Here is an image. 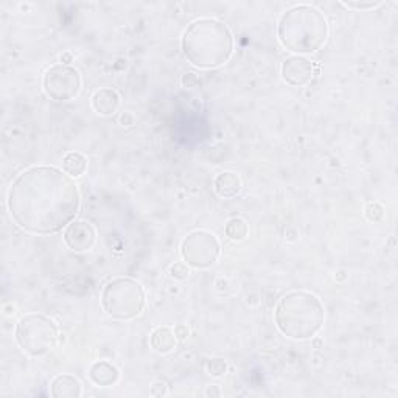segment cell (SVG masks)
<instances>
[{"mask_svg": "<svg viewBox=\"0 0 398 398\" xmlns=\"http://www.w3.org/2000/svg\"><path fill=\"white\" fill-rule=\"evenodd\" d=\"M81 205L73 178L56 167H31L8 191V210L19 227L36 235L58 234L78 215Z\"/></svg>", "mask_w": 398, "mask_h": 398, "instance_id": "6da1fadb", "label": "cell"}, {"mask_svg": "<svg viewBox=\"0 0 398 398\" xmlns=\"http://www.w3.org/2000/svg\"><path fill=\"white\" fill-rule=\"evenodd\" d=\"M180 47L191 66L210 70L230 59L234 36L227 25L216 19H196L184 31Z\"/></svg>", "mask_w": 398, "mask_h": 398, "instance_id": "7a4b0ae2", "label": "cell"}, {"mask_svg": "<svg viewBox=\"0 0 398 398\" xmlns=\"http://www.w3.org/2000/svg\"><path fill=\"white\" fill-rule=\"evenodd\" d=\"M277 36L288 52L297 56L316 53L325 46L328 22L323 12L311 5H296L280 17Z\"/></svg>", "mask_w": 398, "mask_h": 398, "instance_id": "3957f363", "label": "cell"}, {"mask_svg": "<svg viewBox=\"0 0 398 398\" xmlns=\"http://www.w3.org/2000/svg\"><path fill=\"white\" fill-rule=\"evenodd\" d=\"M274 319L278 332L291 339H311L325 322V308L321 298L308 291H290L280 298Z\"/></svg>", "mask_w": 398, "mask_h": 398, "instance_id": "277c9868", "label": "cell"}, {"mask_svg": "<svg viewBox=\"0 0 398 398\" xmlns=\"http://www.w3.org/2000/svg\"><path fill=\"white\" fill-rule=\"evenodd\" d=\"M100 298L104 313L115 321H131L140 316L146 302L142 285L128 277L109 280Z\"/></svg>", "mask_w": 398, "mask_h": 398, "instance_id": "5b68a950", "label": "cell"}, {"mask_svg": "<svg viewBox=\"0 0 398 398\" xmlns=\"http://www.w3.org/2000/svg\"><path fill=\"white\" fill-rule=\"evenodd\" d=\"M16 341L30 357L42 358L58 344L59 332L56 323L47 316L27 314L17 322Z\"/></svg>", "mask_w": 398, "mask_h": 398, "instance_id": "8992f818", "label": "cell"}, {"mask_svg": "<svg viewBox=\"0 0 398 398\" xmlns=\"http://www.w3.org/2000/svg\"><path fill=\"white\" fill-rule=\"evenodd\" d=\"M180 255L189 266L207 269L220 258L221 245L216 236L207 230H195L180 245Z\"/></svg>", "mask_w": 398, "mask_h": 398, "instance_id": "52a82bcc", "label": "cell"}, {"mask_svg": "<svg viewBox=\"0 0 398 398\" xmlns=\"http://www.w3.org/2000/svg\"><path fill=\"white\" fill-rule=\"evenodd\" d=\"M42 87L55 102H70L81 91V75L72 66L56 64L44 75Z\"/></svg>", "mask_w": 398, "mask_h": 398, "instance_id": "ba28073f", "label": "cell"}, {"mask_svg": "<svg viewBox=\"0 0 398 398\" xmlns=\"http://www.w3.org/2000/svg\"><path fill=\"white\" fill-rule=\"evenodd\" d=\"M321 66L317 62H313L305 56L292 55L286 58L280 67V73H282V79L286 84L292 87H302L311 83L314 75L319 73Z\"/></svg>", "mask_w": 398, "mask_h": 398, "instance_id": "9c48e42d", "label": "cell"}, {"mask_svg": "<svg viewBox=\"0 0 398 398\" xmlns=\"http://www.w3.org/2000/svg\"><path fill=\"white\" fill-rule=\"evenodd\" d=\"M66 246L73 252H86L97 241V230L87 221H72L64 230Z\"/></svg>", "mask_w": 398, "mask_h": 398, "instance_id": "30bf717a", "label": "cell"}, {"mask_svg": "<svg viewBox=\"0 0 398 398\" xmlns=\"http://www.w3.org/2000/svg\"><path fill=\"white\" fill-rule=\"evenodd\" d=\"M120 108V95L111 87H103L92 95V109L98 115L111 117Z\"/></svg>", "mask_w": 398, "mask_h": 398, "instance_id": "8fae6325", "label": "cell"}, {"mask_svg": "<svg viewBox=\"0 0 398 398\" xmlns=\"http://www.w3.org/2000/svg\"><path fill=\"white\" fill-rule=\"evenodd\" d=\"M91 381L100 388H111L120 378V370L109 361H97L89 369Z\"/></svg>", "mask_w": 398, "mask_h": 398, "instance_id": "7c38bea8", "label": "cell"}, {"mask_svg": "<svg viewBox=\"0 0 398 398\" xmlns=\"http://www.w3.org/2000/svg\"><path fill=\"white\" fill-rule=\"evenodd\" d=\"M50 394L55 398H78L83 395V386L73 375H58L50 384Z\"/></svg>", "mask_w": 398, "mask_h": 398, "instance_id": "4fadbf2b", "label": "cell"}, {"mask_svg": "<svg viewBox=\"0 0 398 398\" xmlns=\"http://www.w3.org/2000/svg\"><path fill=\"white\" fill-rule=\"evenodd\" d=\"M214 189L220 198L232 199L241 191V179L234 171H224L216 176Z\"/></svg>", "mask_w": 398, "mask_h": 398, "instance_id": "5bb4252c", "label": "cell"}, {"mask_svg": "<svg viewBox=\"0 0 398 398\" xmlns=\"http://www.w3.org/2000/svg\"><path fill=\"white\" fill-rule=\"evenodd\" d=\"M176 334H174V330L170 327L155 328L151 333V338H149V344H151L155 352L162 354L173 352L174 347H176Z\"/></svg>", "mask_w": 398, "mask_h": 398, "instance_id": "9a60e30c", "label": "cell"}, {"mask_svg": "<svg viewBox=\"0 0 398 398\" xmlns=\"http://www.w3.org/2000/svg\"><path fill=\"white\" fill-rule=\"evenodd\" d=\"M62 170L70 178L83 176L87 170V158L79 151H68L62 158Z\"/></svg>", "mask_w": 398, "mask_h": 398, "instance_id": "2e32d148", "label": "cell"}, {"mask_svg": "<svg viewBox=\"0 0 398 398\" xmlns=\"http://www.w3.org/2000/svg\"><path fill=\"white\" fill-rule=\"evenodd\" d=\"M224 232H226V235L229 236L230 240L241 241L247 236L249 226H247V222L243 220V218H232V220L227 221Z\"/></svg>", "mask_w": 398, "mask_h": 398, "instance_id": "e0dca14e", "label": "cell"}, {"mask_svg": "<svg viewBox=\"0 0 398 398\" xmlns=\"http://www.w3.org/2000/svg\"><path fill=\"white\" fill-rule=\"evenodd\" d=\"M205 370H207V373L211 377H222L227 370V364L226 361L221 358H214L205 363Z\"/></svg>", "mask_w": 398, "mask_h": 398, "instance_id": "ac0fdd59", "label": "cell"}, {"mask_svg": "<svg viewBox=\"0 0 398 398\" xmlns=\"http://www.w3.org/2000/svg\"><path fill=\"white\" fill-rule=\"evenodd\" d=\"M364 214L370 222H379L384 218V207L379 202H369L366 205Z\"/></svg>", "mask_w": 398, "mask_h": 398, "instance_id": "d6986e66", "label": "cell"}, {"mask_svg": "<svg viewBox=\"0 0 398 398\" xmlns=\"http://www.w3.org/2000/svg\"><path fill=\"white\" fill-rule=\"evenodd\" d=\"M341 5L345 6L348 10L361 11V10H375L378 6H381L383 2H379V0H377V2H373V0H369V2H359V0H354V2H341Z\"/></svg>", "mask_w": 398, "mask_h": 398, "instance_id": "ffe728a7", "label": "cell"}, {"mask_svg": "<svg viewBox=\"0 0 398 398\" xmlns=\"http://www.w3.org/2000/svg\"><path fill=\"white\" fill-rule=\"evenodd\" d=\"M170 274H171V277H174V278L184 280V278L189 277L190 269H189V266H187V263H176L170 267Z\"/></svg>", "mask_w": 398, "mask_h": 398, "instance_id": "44dd1931", "label": "cell"}, {"mask_svg": "<svg viewBox=\"0 0 398 398\" xmlns=\"http://www.w3.org/2000/svg\"><path fill=\"white\" fill-rule=\"evenodd\" d=\"M165 394H167V384L165 383L158 381V383H154L151 386V395L162 397V395H165Z\"/></svg>", "mask_w": 398, "mask_h": 398, "instance_id": "7402d4cb", "label": "cell"}, {"mask_svg": "<svg viewBox=\"0 0 398 398\" xmlns=\"http://www.w3.org/2000/svg\"><path fill=\"white\" fill-rule=\"evenodd\" d=\"M174 334H176L178 339L184 341V339L189 338V328H187V325H182V323H179V325L174 327Z\"/></svg>", "mask_w": 398, "mask_h": 398, "instance_id": "603a6c76", "label": "cell"}, {"mask_svg": "<svg viewBox=\"0 0 398 398\" xmlns=\"http://www.w3.org/2000/svg\"><path fill=\"white\" fill-rule=\"evenodd\" d=\"M191 83H195V84L199 83V79L196 78V75H195V73H187V75H184L182 84H184L185 87H191Z\"/></svg>", "mask_w": 398, "mask_h": 398, "instance_id": "cb8c5ba5", "label": "cell"}, {"mask_svg": "<svg viewBox=\"0 0 398 398\" xmlns=\"http://www.w3.org/2000/svg\"><path fill=\"white\" fill-rule=\"evenodd\" d=\"M205 395L207 397H220L221 390L218 389V386H207V389H205Z\"/></svg>", "mask_w": 398, "mask_h": 398, "instance_id": "d4e9b609", "label": "cell"}, {"mask_svg": "<svg viewBox=\"0 0 398 398\" xmlns=\"http://www.w3.org/2000/svg\"><path fill=\"white\" fill-rule=\"evenodd\" d=\"M120 122L123 123V126H131V124H133V122H134V118H133V115L129 114V112H124L120 118Z\"/></svg>", "mask_w": 398, "mask_h": 398, "instance_id": "484cf974", "label": "cell"}, {"mask_svg": "<svg viewBox=\"0 0 398 398\" xmlns=\"http://www.w3.org/2000/svg\"><path fill=\"white\" fill-rule=\"evenodd\" d=\"M72 59H73V56L70 55V53H64L61 56V64H66V66H68L72 62Z\"/></svg>", "mask_w": 398, "mask_h": 398, "instance_id": "4316f807", "label": "cell"}, {"mask_svg": "<svg viewBox=\"0 0 398 398\" xmlns=\"http://www.w3.org/2000/svg\"><path fill=\"white\" fill-rule=\"evenodd\" d=\"M313 344H314V347H316V348H319V347H321V344H322V341H321V339H316V341L313 342Z\"/></svg>", "mask_w": 398, "mask_h": 398, "instance_id": "83f0119b", "label": "cell"}]
</instances>
